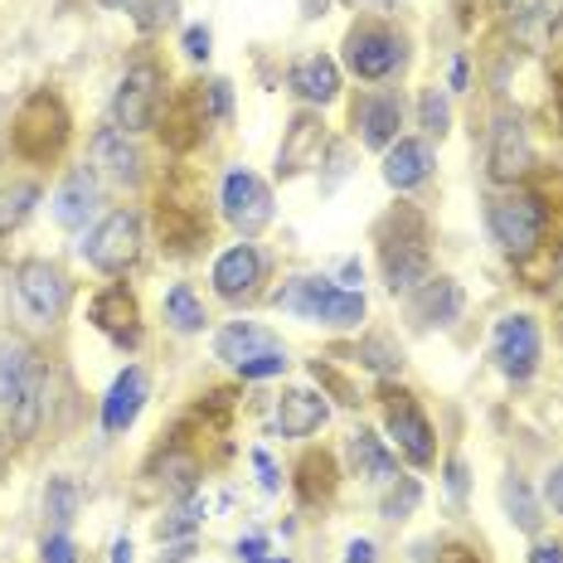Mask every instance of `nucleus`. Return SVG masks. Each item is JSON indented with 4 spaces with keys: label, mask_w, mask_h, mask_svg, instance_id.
<instances>
[{
    "label": "nucleus",
    "mask_w": 563,
    "mask_h": 563,
    "mask_svg": "<svg viewBox=\"0 0 563 563\" xmlns=\"http://www.w3.org/2000/svg\"><path fill=\"white\" fill-rule=\"evenodd\" d=\"M273 301L282 311H297V316H307V321L335 325V331H350V325L365 321V297H360V291L335 287V282H321V277L291 282V287H282Z\"/></svg>",
    "instance_id": "f257e3e1"
},
{
    "label": "nucleus",
    "mask_w": 563,
    "mask_h": 563,
    "mask_svg": "<svg viewBox=\"0 0 563 563\" xmlns=\"http://www.w3.org/2000/svg\"><path fill=\"white\" fill-rule=\"evenodd\" d=\"M379 257H384V282L394 291H408V287H422L432 277V263H428V233H422V219L418 214H394L389 229H384V243H379Z\"/></svg>",
    "instance_id": "f03ea898"
},
{
    "label": "nucleus",
    "mask_w": 563,
    "mask_h": 563,
    "mask_svg": "<svg viewBox=\"0 0 563 563\" xmlns=\"http://www.w3.org/2000/svg\"><path fill=\"white\" fill-rule=\"evenodd\" d=\"M68 307V277L58 273L44 257H30V263L15 267V311L20 321L34 325V331H49V325L64 316Z\"/></svg>",
    "instance_id": "7ed1b4c3"
},
{
    "label": "nucleus",
    "mask_w": 563,
    "mask_h": 563,
    "mask_svg": "<svg viewBox=\"0 0 563 563\" xmlns=\"http://www.w3.org/2000/svg\"><path fill=\"white\" fill-rule=\"evenodd\" d=\"M544 229H549V214H544V199L539 195L515 190L490 205V233H496V243L510 257H530L539 243H544Z\"/></svg>",
    "instance_id": "20e7f679"
},
{
    "label": "nucleus",
    "mask_w": 563,
    "mask_h": 563,
    "mask_svg": "<svg viewBox=\"0 0 563 563\" xmlns=\"http://www.w3.org/2000/svg\"><path fill=\"white\" fill-rule=\"evenodd\" d=\"M68 141V112L54 92H34L25 108L15 112V151L30 161L58 156V146Z\"/></svg>",
    "instance_id": "39448f33"
},
{
    "label": "nucleus",
    "mask_w": 563,
    "mask_h": 563,
    "mask_svg": "<svg viewBox=\"0 0 563 563\" xmlns=\"http://www.w3.org/2000/svg\"><path fill=\"white\" fill-rule=\"evenodd\" d=\"M161 84H166V78H161V68L151 64V58L126 68V78L117 84V98H112V126H122L126 136L146 132L161 108Z\"/></svg>",
    "instance_id": "423d86ee"
},
{
    "label": "nucleus",
    "mask_w": 563,
    "mask_h": 563,
    "mask_svg": "<svg viewBox=\"0 0 563 563\" xmlns=\"http://www.w3.org/2000/svg\"><path fill=\"white\" fill-rule=\"evenodd\" d=\"M136 253H141V214L136 209H112L84 243V257L98 267V273H122L126 263H136Z\"/></svg>",
    "instance_id": "0eeeda50"
},
{
    "label": "nucleus",
    "mask_w": 563,
    "mask_h": 563,
    "mask_svg": "<svg viewBox=\"0 0 563 563\" xmlns=\"http://www.w3.org/2000/svg\"><path fill=\"white\" fill-rule=\"evenodd\" d=\"M345 64L350 74H360L365 84H379L389 78L398 64H404V40L389 34L384 25H355L345 40Z\"/></svg>",
    "instance_id": "6e6552de"
},
{
    "label": "nucleus",
    "mask_w": 563,
    "mask_h": 563,
    "mask_svg": "<svg viewBox=\"0 0 563 563\" xmlns=\"http://www.w3.org/2000/svg\"><path fill=\"white\" fill-rule=\"evenodd\" d=\"M219 205H224V219L243 239H253V233H263L273 224V190H267L253 170H233L224 180V199H219Z\"/></svg>",
    "instance_id": "1a4fd4ad"
},
{
    "label": "nucleus",
    "mask_w": 563,
    "mask_h": 563,
    "mask_svg": "<svg viewBox=\"0 0 563 563\" xmlns=\"http://www.w3.org/2000/svg\"><path fill=\"white\" fill-rule=\"evenodd\" d=\"M490 355H496L500 374L510 379H530L539 369V325L530 316H506L496 325V340H490Z\"/></svg>",
    "instance_id": "9d476101"
},
{
    "label": "nucleus",
    "mask_w": 563,
    "mask_h": 563,
    "mask_svg": "<svg viewBox=\"0 0 563 563\" xmlns=\"http://www.w3.org/2000/svg\"><path fill=\"white\" fill-rule=\"evenodd\" d=\"M384 422H389V438L398 442V452L408 456L413 466H428L432 462V428L422 418V408L413 404L408 394H384Z\"/></svg>",
    "instance_id": "9b49d317"
},
{
    "label": "nucleus",
    "mask_w": 563,
    "mask_h": 563,
    "mask_svg": "<svg viewBox=\"0 0 563 563\" xmlns=\"http://www.w3.org/2000/svg\"><path fill=\"white\" fill-rule=\"evenodd\" d=\"M88 161L92 175H102L108 185H141V151L132 146V136L122 126H102L88 141Z\"/></svg>",
    "instance_id": "f8f14e48"
},
{
    "label": "nucleus",
    "mask_w": 563,
    "mask_h": 563,
    "mask_svg": "<svg viewBox=\"0 0 563 563\" xmlns=\"http://www.w3.org/2000/svg\"><path fill=\"white\" fill-rule=\"evenodd\" d=\"M530 170V132H525L520 117H496L490 126V180L510 185Z\"/></svg>",
    "instance_id": "ddd939ff"
},
{
    "label": "nucleus",
    "mask_w": 563,
    "mask_h": 563,
    "mask_svg": "<svg viewBox=\"0 0 563 563\" xmlns=\"http://www.w3.org/2000/svg\"><path fill=\"white\" fill-rule=\"evenodd\" d=\"M563 30V0H510V34L525 49H549Z\"/></svg>",
    "instance_id": "4468645a"
},
{
    "label": "nucleus",
    "mask_w": 563,
    "mask_h": 563,
    "mask_svg": "<svg viewBox=\"0 0 563 563\" xmlns=\"http://www.w3.org/2000/svg\"><path fill=\"white\" fill-rule=\"evenodd\" d=\"M146 394H151V384H146V369H122L112 379V389H108V398H102V432H126L136 422V413H141V404H146Z\"/></svg>",
    "instance_id": "2eb2a0df"
},
{
    "label": "nucleus",
    "mask_w": 563,
    "mask_h": 563,
    "mask_svg": "<svg viewBox=\"0 0 563 563\" xmlns=\"http://www.w3.org/2000/svg\"><path fill=\"white\" fill-rule=\"evenodd\" d=\"M355 126H360V141H365V146L389 151L398 141V126H404V102H398L394 92H369V98L355 108Z\"/></svg>",
    "instance_id": "dca6fc26"
},
{
    "label": "nucleus",
    "mask_w": 563,
    "mask_h": 563,
    "mask_svg": "<svg viewBox=\"0 0 563 563\" xmlns=\"http://www.w3.org/2000/svg\"><path fill=\"white\" fill-rule=\"evenodd\" d=\"M321 141H325V122L316 112H297L282 136V151H277V170L282 175H297L307 170L316 156H321Z\"/></svg>",
    "instance_id": "f3484780"
},
{
    "label": "nucleus",
    "mask_w": 563,
    "mask_h": 563,
    "mask_svg": "<svg viewBox=\"0 0 563 563\" xmlns=\"http://www.w3.org/2000/svg\"><path fill=\"white\" fill-rule=\"evenodd\" d=\"M432 175V151L428 141H413V136H398L389 151H384V180L394 190H413Z\"/></svg>",
    "instance_id": "a211bd4d"
},
{
    "label": "nucleus",
    "mask_w": 563,
    "mask_h": 563,
    "mask_svg": "<svg viewBox=\"0 0 563 563\" xmlns=\"http://www.w3.org/2000/svg\"><path fill=\"white\" fill-rule=\"evenodd\" d=\"M267 350H282L277 335L263 331V325H249V321H233V325H224V331L214 335V355L224 360V365H233V369H243L249 360L267 355Z\"/></svg>",
    "instance_id": "6ab92c4d"
},
{
    "label": "nucleus",
    "mask_w": 563,
    "mask_h": 563,
    "mask_svg": "<svg viewBox=\"0 0 563 563\" xmlns=\"http://www.w3.org/2000/svg\"><path fill=\"white\" fill-rule=\"evenodd\" d=\"M331 418V408H325V398L321 394H311V389H287L277 398V428H282V438H311L321 422Z\"/></svg>",
    "instance_id": "aec40b11"
},
{
    "label": "nucleus",
    "mask_w": 563,
    "mask_h": 563,
    "mask_svg": "<svg viewBox=\"0 0 563 563\" xmlns=\"http://www.w3.org/2000/svg\"><path fill=\"white\" fill-rule=\"evenodd\" d=\"M257 273H263V257H257V249H253V243H239V249H229L214 263V291L224 301H239V297H249V291H253Z\"/></svg>",
    "instance_id": "412c9836"
},
{
    "label": "nucleus",
    "mask_w": 563,
    "mask_h": 563,
    "mask_svg": "<svg viewBox=\"0 0 563 563\" xmlns=\"http://www.w3.org/2000/svg\"><path fill=\"white\" fill-rule=\"evenodd\" d=\"M92 321L98 331H108L117 345H136L141 340V325H136V301L126 287H108L98 301H92Z\"/></svg>",
    "instance_id": "4be33fe9"
},
{
    "label": "nucleus",
    "mask_w": 563,
    "mask_h": 563,
    "mask_svg": "<svg viewBox=\"0 0 563 563\" xmlns=\"http://www.w3.org/2000/svg\"><path fill=\"white\" fill-rule=\"evenodd\" d=\"M40 379V365H34V350L25 340H5L0 345V404L15 408L20 398L30 394V384Z\"/></svg>",
    "instance_id": "5701e85b"
},
{
    "label": "nucleus",
    "mask_w": 563,
    "mask_h": 563,
    "mask_svg": "<svg viewBox=\"0 0 563 563\" xmlns=\"http://www.w3.org/2000/svg\"><path fill=\"white\" fill-rule=\"evenodd\" d=\"M462 316V287L448 277H428L413 297V321L418 325H452Z\"/></svg>",
    "instance_id": "b1692460"
},
{
    "label": "nucleus",
    "mask_w": 563,
    "mask_h": 563,
    "mask_svg": "<svg viewBox=\"0 0 563 563\" xmlns=\"http://www.w3.org/2000/svg\"><path fill=\"white\" fill-rule=\"evenodd\" d=\"M92 209H98V185H92L88 170H74L54 190V219L64 229H84L88 219H92Z\"/></svg>",
    "instance_id": "393cba45"
},
{
    "label": "nucleus",
    "mask_w": 563,
    "mask_h": 563,
    "mask_svg": "<svg viewBox=\"0 0 563 563\" xmlns=\"http://www.w3.org/2000/svg\"><path fill=\"white\" fill-rule=\"evenodd\" d=\"M287 84H291L297 98H307V102H331L340 92V68H335V58L311 54V58H301V64L291 68Z\"/></svg>",
    "instance_id": "a878e982"
},
{
    "label": "nucleus",
    "mask_w": 563,
    "mask_h": 563,
    "mask_svg": "<svg viewBox=\"0 0 563 563\" xmlns=\"http://www.w3.org/2000/svg\"><path fill=\"white\" fill-rule=\"evenodd\" d=\"M350 462H355V472L369 476V481H394L398 476V462L384 452V442L374 438L369 428H360L355 438H350Z\"/></svg>",
    "instance_id": "bb28decb"
},
{
    "label": "nucleus",
    "mask_w": 563,
    "mask_h": 563,
    "mask_svg": "<svg viewBox=\"0 0 563 563\" xmlns=\"http://www.w3.org/2000/svg\"><path fill=\"white\" fill-rule=\"evenodd\" d=\"M34 199H40V185H5L0 190V233H10V229H20L30 219V209H34Z\"/></svg>",
    "instance_id": "cd10ccee"
},
{
    "label": "nucleus",
    "mask_w": 563,
    "mask_h": 563,
    "mask_svg": "<svg viewBox=\"0 0 563 563\" xmlns=\"http://www.w3.org/2000/svg\"><path fill=\"white\" fill-rule=\"evenodd\" d=\"M166 321L175 325V331H185V335H190V331H205V307L195 301V291L185 287V282H180V287H170V297H166Z\"/></svg>",
    "instance_id": "c85d7f7f"
},
{
    "label": "nucleus",
    "mask_w": 563,
    "mask_h": 563,
    "mask_svg": "<svg viewBox=\"0 0 563 563\" xmlns=\"http://www.w3.org/2000/svg\"><path fill=\"white\" fill-rule=\"evenodd\" d=\"M500 496H506V510H510V520L520 525V530H539V520H544V515H539V500L530 496V486H525L520 476H510L506 486H500Z\"/></svg>",
    "instance_id": "c756f323"
},
{
    "label": "nucleus",
    "mask_w": 563,
    "mask_h": 563,
    "mask_svg": "<svg viewBox=\"0 0 563 563\" xmlns=\"http://www.w3.org/2000/svg\"><path fill=\"white\" fill-rule=\"evenodd\" d=\"M40 418H44V374L30 384V394L20 398L15 408H10V432H15V438L25 442V438H34V428H40Z\"/></svg>",
    "instance_id": "7c9ffc66"
},
{
    "label": "nucleus",
    "mask_w": 563,
    "mask_h": 563,
    "mask_svg": "<svg viewBox=\"0 0 563 563\" xmlns=\"http://www.w3.org/2000/svg\"><path fill=\"white\" fill-rule=\"evenodd\" d=\"M44 515H49L58 530H68V525H74V515H78V486L68 476L49 481V490H44Z\"/></svg>",
    "instance_id": "2f4dec72"
},
{
    "label": "nucleus",
    "mask_w": 563,
    "mask_h": 563,
    "mask_svg": "<svg viewBox=\"0 0 563 563\" xmlns=\"http://www.w3.org/2000/svg\"><path fill=\"white\" fill-rule=\"evenodd\" d=\"M418 500H422V486L413 476H394V486H389V496H384V520H408V515L418 510Z\"/></svg>",
    "instance_id": "473e14b6"
},
{
    "label": "nucleus",
    "mask_w": 563,
    "mask_h": 563,
    "mask_svg": "<svg viewBox=\"0 0 563 563\" xmlns=\"http://www.w3.org/2000/svg\"><path fill=\"white\" fill-rule=\"evenodd\" d=\"M418 112H422V126H428V132H432V136H442V132H448L452 112H448V98H442V92H438V88H428V92H422Z\"/></svg>",
    "instance_id": "72a5a7b5"
},
{
    "label": "nucleus",
    "mask_w": 563,
    "mask_h": 563,
    "mask_svg": "<svg viewBox=\"0 0 563 563\" xmlns=\"http://www.w3.org/2000/svg\"><path fill=\"white\" fill-rule=\"evenodd\" d=\"M282 369H287V355H282V350H267V355L249 360L239 374H243V379H273V374H282Z\"/></svg>",
    "instance_id": "f704fd0d"
},
{
    "label": "nucleus",
    "mask_w": 563,
    "mask_h": 563,
    "mask_svg": "<svg viewBox=\"0 0 563 563\" xmlns=\"http://www.w3.org/2000/svg\"><path fill=\"white\" fill-rule=\"evenodd\" d=\"M44 563H78V549H74V539H68L64 530L44 539Z\"/></svg>",
    "instance_id": "c9c22d12"
},
{
    "label": "nucleus",
    "mask_w": 563,
    "mask_h": 563,
    "mask_svg": "<svg viewBox=\"0 0 563 563\" xmlns=\"http://www.w3.org/2000/svg\"><path fill=\"white\" fill-rule=\"evenodd\" d=\"M365 365L379 369V374H394L398 365H404V360L389 355V345H384V340H369V345H365Z\"/></svg>",
    "instance_id": "e433bc0d"
},
{
    "label": "nucleus",
    "mask_w": 563,
    "mask_h": 563,
    "mask_svg": "<svg viewBox=\"0 0 563 563\" xmlns=\"http://www.w3.org/2000/svg\"><path fill=\"white\" fill-rule=\"evenodd\" d=\"M199 515H205V500H190V506H185L180 510V520H166V525H161V539H170V534H180V530H190V525H199Z\"/></svg>",
    "instance_id": "4c0bfd02"
},
{
    "label": "nucleus",
    "mask_w": 563,
    "mask_h": 563,
    "mask_svg": "<svg viewBox=\"0 0 563 563\" xmlns=\"http://www.w3.org/2000/svg\"><path fill=\"white\" fill-rule=\"evenodd\" d=\"M185 54H190V58H209V30L205 25L185 30Z\"/></svg>",
    "instance_id": "58836bf2"
},
{
    "label": "nucleus",
    "mask_w": 563,
    "mask_h": 563,
    "mask_svg": "<svg viewBox=\"0 0 563 563\" xmlns=\"http://www.w3.org/2000/svg\"><path fill=\"white\" fill-rule=\"evenodd\" d=\"M544 496H549V506H554L559 515H563V462L549 472V481H544Z\"/></svg>",
    "instance_id": "ea45409f"
},
{
    "label": "nucleus",
    "mask_w": 563,
    "mask_h": 563,
    "mask_svg": "<svg viewBox=\"0 0 563 563\" xmlns=\"http://www.w3.org/2000/svg\"><path fill=\"white\" fill-rule=\"evenodd\" d=\"M253 466H257V476H263V490H277V466H273V456H267V452H253Z\"/></svg>",
    "instance_id": "a19ab883"
},
{
    "label": "nucleus",
    "mask_w": 563,
    "mask_h": 563,
    "mask_svg": "<svg viewBox=\"0 0 563 563\" xmlns=\"http://www.w3.org/2000/svg\"><path fill=\"white\" fill-rule=\"evenodd\" d=\"M108 10H122V15H136V20H146V10H151V0H102Z\"/></svg>",
    "instance_id": "79ce46f5"
},
{
    "label": "nucleus",
    "mask_w": 563,
    "mask_h": 563,
    "mask_svg": "<svg viewBox=\"0 0 563 563\" xmlns=\"http://www.w3.org/2000/svg\"><path fill=\"white\" fill-rule=\"evenodd\" d=\"M345 563H374V544H369V539H355V544L345 549Z\"/></svg>",
    "instance_id": "37998d69"
},
{
    "label": "nucleus",
    "mask_w": 563,
    "mask_h": 563,
    "mask_svg": "<svg viewBox=\"0 0 563 563\" xmlns=\"http://www.w3.org/2000/svg\"><path fill=\"white\" fill-rule=\"evenodd\" d=\"M263 549H267V539H263V534H249V539L239 544V554L249 559V563H257V559H263Z\"/></svg>",
    "instance_id": "c03bdc74"
},
{
    "label": "nucleus",
    "mask_w": 563,
    "mask_h": 563,
    "mask_svg": "<svg viewBox=\"0 0 563 563\" xmlns=\"http://www.w3.org/2000/svg\"><path fill=\"white\" fill-rule=\"evenodd\" d=\"M448 486H452V496H466V466L462 462H448Z\"/></svg>",
    "instance_id": "a18cd8bd"
},
{
    "label": "nucleus",
    "mask_w": 563,
    "mask_h": 563,
    "mask_svg": "<svg viewBox=\"0 0 563 563\" xmlns=\"http://www.w3.org/2000/svg\"><path fill=\"white\" fill-rule=\"evenodd\" d=\"M530 563H563V544H534Z\"/></svg>",
    "instance_id": "49530a36"
},
{
    "label": "nucleus",
    "mask_w": 563,
    "mask_h": 563,
    "mask_svg": "<svg viewBox=\"0 0 563 563\" xmlns=\"http://www.w3.org/2000/svg\"><path fill=\"white\" fill-rule=\"evenodd\" d=\"M438 563H476V554H472V549H442Z\"/></svg>",
    "instance_id": "de8ad7c7"
},
{
    "label": "nucleus",
    "mask_w": 563,
    "mask_h": 563,
    "mask_svg": "<svg viewBox=\"0 0 563 563\" xmlns=\"http://www.w3.org/2000/svg\"><path fill=\"white\" fill-rule=\"evenodd\" d=\"M112 563H132V544H126V539H117L112 544Z\"/></svg>",
    "instance_id": "09e8293b"
},
{
    "label": "nucleus",
    "mask_w": 563,
    "mask_h": 563,
    "mask_svg": "<svg viewBox=\"0 0 563 563\" xmlns=\"http://www.w3.org/2000/svg\"><path fill=\"white\" fill-rule=\"evenodd\" d=\"M549 297H554V301H563V267L554 273V282H549Z\"/></svg>",
    "instance_id": "8fccbe9b"
},
{
    "label": "nucleus",
    "mask_w": 563,
    "mask_h": 563,
    "mask_svg": "<svg viewBox=\"0 0 563 563\" xmlns=\"http://www.w3.org/2000/svg\"><path fill=\"white\" fill-rule=\"evenodd\" d=\"M257 563H263V559H257ZM282 563H287V559H282Z\"/></svg>",
    "instance_id": "3c124183"
}]
</instances>
